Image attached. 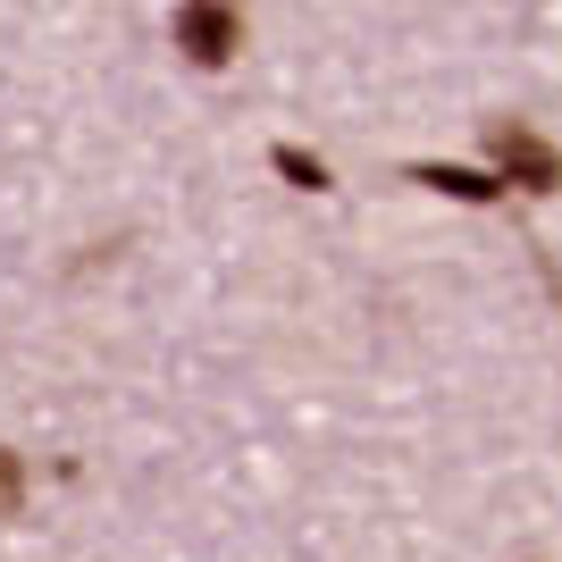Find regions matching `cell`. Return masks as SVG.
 Returning <instances> with one entry per match:
<instances>
[{
	"label": "cell",
	"mask_w": 562,
	"mask_h": 562,
	"mask_svg": "<svg viewBox=\"0 0 562 562\" xmlns=\"http://www.w3.org/2000/svg\"><path fill=\"white\" fill-rule=\"evenodd\" d=\"M269 160H278V177H294V186H311V193L328 186V168L311 160V151H294V143H278V151H269Z\"/></svg>",
	"instance_id": "obj_4"
},
{
	"label": "cell",
	"mask_w": 562,
	"mask_h": 562,
	"mask_svg": "<svg viewBox=\"0 0 562 562\" xmlns=\"http://www.w3.org/2000/svg\"><path fill=\"white\" fill-rule=\"evenodd\" d=\"M18 504H25V462L0 446V520H18Z\"/></svg>",
	"instance_id": "obj_5"
},
{
	"label": "cell",
	"mask_w": 562,
	"mask_h": 562,
	"mask_svg": "<svg viewBox=\"0 0 562 562\" xmlns=\"http://www.w3.org/2000/svg\"><path fill=\"white\" fill-rule=\"evenodd\" d=\"M420 186H437V193H462V202H487L495 193V177H479V168H412Z\"/></svg>",
	"instance_id": "obj_3"
},
{
	"label": "cell",
	"mask_w": 562,
	"mask_h": 562,
	"mask_svg": "<svg viewBox=\"0 0 562 562\" xmlns=\"http://www.w3.org/2000/svg\"><path fill=\"white\" fill-rule=\"evenodd\" d=\"M168 34H177V50H193L202 68H227L235 50H244V18H235V9H177Z\"/></svg>",
	"instance_id": "obj_2"
},
{
	"label": "cell",
	"mask_w": 562,
	"mask_h": 562,
	"mask_svg": "<svg viewBox=\"0 0 562 562\" xmlns=\"http://www.w3.org/2000/svg\"><path fill=\"white\" fill-rule=\"evenodd\" d=\"M487 160H495V177H513V186H529V193L562 186V151L546 135H529V126H487Z\"/></svg>",
	"instance_id": "obj_1"
}]
</instances>
